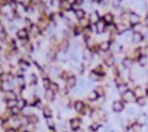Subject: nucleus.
Listing matches in <instances>:
<instances>
[{
    "label": "nucleus",
    "mask_w": 148,
    "mask_h": 132,
    "mask_svg": "<svg viewBox=\"0 0 148 132\" xmlns=\"http://www.w3.org/2000/svg\"><path fill=\"white\" fill-rule=\"evenodd\" d=\"M3 132H18V131H16L15 128H8V129H5Z\"/></svg>",
    "instance_id": "4be33fe9"
},
{
    "label": "nucleus",
    "mask_w": 148,
    "mask_h": 132,
    "mask_svg": "<svg viewBox=\"0 0 148 132\" xmlns=\"http://www.w3.org/2000/svg\"><path fill=\"white\" fill-rule=\"evenodd\" d=\"M125 109H126V105H125L121 99H115V100L112 102V112H113V113L121 115V113L125 112Z\"/></svg>",
    "instance_id": "0eeeda50"
},
{
    "label": "nucleus",
    "mask_w": 148,
    "mask_h": 132,
    "mask_svg": "<svg viewBox=\"0 0 148 132\" xmlns=\"http://www.w3.org/2000/svg\"><path fill=\"white\" fill-rule=\"evenodd\" d=\"M73 12H74V16H76L77 22H79L80 19H84V18L89 15V12H87V10H84L83 8H79V9H76V10H73Z\"/></svg>",
    "instance_id": "ddd939ff"
},
{
    "label": "nucleus",
    "mask_w": 148,
    "mask_h": 132,
    "mask_svg": "<svg viewBox=\"0 0 148 132\" xmlns=\"http://www.w3.org/2000/svg\"><path fill=\"white\" fill-rule=\"evenodd\" d=\"M16 38H18L19 41H29V39H31L29 31H28L26 28H19V29L16 31Z\"/></svg>",
    "instance_id": "9d476101"
},
{
    "label": "nucleus",
    "mask_w": 148,
    "mask_h": 132,
    "mask_svg": "<svg viewBox=\"0 0 148 132\" xmlns=\"http://www.w3.org/2000/svg\"><path fill=\"white\" fill-rule=\"evenodd\" d=\"M102 19H103V22H105L108 26H112V25H115V22H116V16H115V13H113L112 10L105 12V13L102 15Z\"/></svg>",
    "instance_id": "1a4fd4ad"
},
{
    "label": "nucleus",
    "mask_w": 148,
    "mask_h": 132,
    "mask_svg": "<svg viewBox=\"0 0 148 132\" xmlns=\"http://www.w3.org/2000/svg\"><path fill=\"white\" fill-rule=\"evenodd\" d=\"M77 84H79V77L76 76V74H73L65 83H64V87L67 89V90H74V89H76L77 87Z\"/></svg>",
    "instance_id": "6e6552de"
},
{
    "label": "nucleus",
    "mask_w": 148,
    "mask_h": 132,
    "mask_svg": "<svg viewBox=\"0 0 148 132\" xmlns=\"http://www.w3.org/2000/svg\"><path fill=\"white\" fill-rule=\"evenodd\" d=\"M128 22H129V26L134 29V28H136V26H139V25L142 23V16H141L138 12L131 10L129 15H128Z\"/></svg>",
    "instance_id": "20e7f679"
},
{
    "label": "nucleus",
    "mask_w": 148,
    "mask_h": 132,
    "mask_svg": "<svg viewBox=\"0 0 148 132\" xmlns=\"http://www.w3.org/2000/svg\"><path fill=\"white\" fill-rule=\"evenodd\" d=\"M142 26H145V28L148 29V12L142 16Z\"/></svg>",
    "instance_id": "aec40b11"
},
{
    "label": "nucleus",
    "mask_w": 148,
    "mask_h": 132,
    "mask_svg": "<svg viewBox=\"0 0 148 132\" xmlns=\"http://www.w3.org/2000/svg\"><path fill=\"white\" fill-rule=\"evenodd\" d=\"M28 118V122H29V125H32V126H38L39 125V116L36 115V113H32L31 116H26Z\"/></svg>",
    "instance_id": "2eb2a0df"
},
{
    "label": "nucleus",
    "mask_w": 148,
    "mask_h": 132,
    "mask_svg": "<svg viewBox=\"0 0 148 132\" xmlns=\"http://www.w3.org/2000/svg\"><path fill=\"white\" fill-rule=\"evenodd\" d=\"M18 107L22 109V110H23L25 107H28V100L23 99V97H19V99H18Z\"/></svg>",
    "instance_id": "6ab92c4d"
},
{
    "label": "nucleus",
    "mask_w": 148,
    "mask_h": 132,
    "mask_svg": "<svg viewBox=\"0 0 148 132\" xmlns=\"http://www.w3.org/2000/svg\"><path fill=\"white\" fill-rule=\"evenodd\" d=\"M102 19V13L99 12V10H92V12H89V21H90V23L92 25H96L99 21Z\"/></svg>",
    "instance_id": "9b49d317"
},
{
    "label": "nucleus",
    "mask_w": 148,
    "mask_h": 132,
    "mask_svg": "<svg viewBox=\"0 0 148 132\" xmlns=\"http://www.w3.org/2000/svg\"><path fill=\"white\" fill-rule=\"evenodd\" d=\"M25 132H34V131H29V129H26V131H25Z\"/></svg>",
    "instance_id": "a878e982"
},
{
    "label": "nucleus",
    "mask_w": 148,
    "mask_h": 132,
    "mask_svg": "<svg viewBox=\"0 0 148 132\" xmlns=\"http://www.w3.org/2000/svg\"><path fill=\"white\" fill-rule=\"evenodd\" d=\"M87 102L84 99H74V103H73V110L76 112L79 116H83L86 107H87Z\"/></svg>",
    "instance_id": "7ed1b4c3"
},
{
    "label": "nucleus",
    "mask_w": 148,
    "mask_h": 132,
    "mask_svg": "<svg viewBox=\"0 0 148 132\" xmlns=\"http://www.w3.org/2000/svg\"><path fill=\"white\" fill-rule=\"evenodd\" d=\"M90 25H92V23H90V21H89V15H87L84 19H80V21H79V26H80L82 29H87Z\"/></svg>",
    "instance_id": "dca6fc26"
},
{
    "label": "nucleus",
    "mask_w": 148,
    "mask_h": 132,
    "mask_svg": "<svg viewBox=\"0 0 148 132\" xmlns=\"http://www.w3.org/2000/svg\"><path fill=\"white\" fill-rule=\"evenodd\" d=\"M145 35L142 34V32H138V31H135V32H131V44L132 45H136V47H139V45H142L144 42H145Z\"/></svg>",
    "instance_id": "39448f33"
},
{
    "label": "nucleus",
    "mask_w": 148,
    "mask_h": 132,
    "mask_svg": "<svg viewBox=\"0 0 148 132\" xmlns=\"http://www.w3.org/2000/svg\"><path fill=\"white\" fill-rule=\"evenodd\" d=\"M119 96H121L119 99H121L126 106H128V105H135V103H136V94L134 93L132 89H128L125 93H122V94H119Z\"/></svg>",
    "instance_id": "f03ea898"
},
{
    "label": "nucleus",
    "mask_w": 148,
    "mask_h": 132,
    "mask_svg": "<svg viewBox=\"0 0 148 132\" xmlns=\"http://www.w3.org/2000/svg\"><path fill=\"white\" fill-rule=\"evenodd\" d=\"M147 103H148V99L145 97V96H141V97H136V106L138 107H145L147 106Z\"/></svg>",
    "instance_id": "a211bd4d"
},
{
    "label": "nucleus",
    "mask_w": 148,
    "mask_h": 132,
    "mask_svg": "<svg viewBox=\"0 0 148 132\" xmlns=\"http://www.w3.org/2000/svg\"><path fill=\"white\" fill-rule=\"evenodd\" d=\"M144 96L148 99V86H145V89H144Z\"/></svg>",
    "instance_id": "5701e85b"
},
{
    "label": "nucleus",
    "mask_w": 148,
    "mask_h": 132,
    "mask_svg": "<svg viewBox=\"0 0 148 132\" xmlns=\"http://www.w3.org/2000/svg\"><path fill=\"white\" fill-rule=\"evenodd\" d=\"M67 2H68V3L71 5V6H74V5H76V3H77V0H67Z\"/></svg>",
    "instance_id": "b1692460"
},
{
    "label": "nucleus",
    "mask_w": 148,
    "mask_h": 132,
    "mask_svg": "<svg viewBox=\"0 0 148 132\" xmlns=\"http://www.w3.org/2000/svg\"><path fill=\"white\" fill-rule=\"evenodd\" d=\"M41 112H42V118H44L45 120H47V119H52V118H54V110H52L51 105H48V103L42 107V110H41Z\"/></svg>",
    "instance_id": "f8f14e48"
},
{
    "label": "nucleus",
    "mask_w": 148,
    "mask_h": 132,
    "mask_svg": "<svg viewBox=\"0 0 148 132\" xmlns=\"http://www.w3.org/2000/svg\"><path fill=\"white\" fill-rule=\"evenodd\" d=\"M147 113H138L136 115V122L139 123V125H142V126H145L147 125Z\"/></svg>",
    "instance_id": "f3484780"
},
{
    "label": "nucleus",
    "mask_w": 148,
    "mask_h": 132,
    "mask_svg": "<svg viewBox=\"0 0 148 132\" xmlns=\"http://www.w3.org/2000/svg\"><path fill=\"white\" fill-rule=\"evenodd\" d=\"M67 128L70 132H80L83 128V118L82 116H73L67 120Z\"/></svg>",
    "instance_id": "f257e3e1"
},
{
    "label": "nucleus",
    "mask_w": 148,
    "mask_h": 132,
    "mask_svg": "<svg viewBox=\"0 0 148 132\" xmlns=\"http://www.w3.org/2000/svg\"><path fill=\"white\" fill-rule=\"evenodd\" d=\"M90 3H95V5H102L103 0H90Z\"/></svg>",
    "instance_id": "412c9836"
},
{
    "label": "nucleus",
    "mask_w": 148,
    "mask_h": 132,
    "mask_svg": "<svg viewBox=\"0 0 148 132\" xmlns=\"http://www.w3.org/2000/svg\"><path fill=\"white\" fill-rule=\"evenodd\" d=\"M103 123L100 122H90V125L87 126V132H99L102 129Z\"/></svg>",
    "instance_id": "4468645a"
},
{
    "label": "nucleus",
    "mask_w": 148,
    "mask_h": 132,
    "mask_svg": "<svg viewBox=\"0 0 148 132\" xmlns=\"http://www.w3.org/2000/svg\"><path fill=\"white\" fill-rule=\"evenodd\" d=\"M42 99L45 100V103H54V102H57L58 100V94L57 93H54L52 90H49V89H45L44 92H42Z\"/></svg>",
    "instance_id": "423d86ee"
},
{
    "label": "nucleus",
    "mask_w": 148,
    "mask_h": 132,
    "mask_svg": "<svg viewBox=\"0 0 148 132\" xmlns=\"http://www.w3.org/2000/svg\"><path fill=\"white\" fill-rule=\"evenodd\" d=\"M116 2H119V3H121V2H123V0H116Z\"/></svg>",
    "instance_id": "bb28decb"
},
{
    "label": "nucleus",
    "mask_w": 148,
    "mask_h": 132,
    "mask_svg": "<svg viewBox=\"0 0 148 132\" xmlns=\"http://www.w3.org/2000/svg\"><path fill=\"white\" fill-rule=\"evenodd\" d=\"M61 132H70V131H68V129H64V131H61Z\"/></svg>",
    "instance_id": "393cba45"
}]
</instances>
